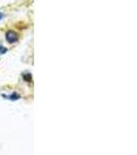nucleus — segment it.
Instances as JSON below:
<instances>
[{
    "label": "nucleus",
    "mask_w": 137,
    "mask_h": 155,
    "mask_svg": "<svg viewBox=\"0 0 137 155\" xmlns=\"http://www.w3.org/2000/svg\"><path fill=\"white\" fill-rule=\"evenodd\" d=\"M2 96H3V98L9 99V101H18V99L21 98V96L18 93H11L9 95H2Z\"/></svg>",
    "instance_id": "nucleus-2"
},
{
    "label": "nucleus",
    "mask_w": 137,
    "mask_h": 155,
    "mask_svg": "<svg viewBox=\"0 0 137 155\" xmlns=\"http://www.w3.org/2000/svg\"><path fill=\"white\" fill-rule=\"evenodd\" d=\"M5 37H6V41H7L8 44H14V42H17V41H18V39H19V35L14 31H12V30H9V31L6 32Z\"/></svg>",
    "instance_id": "nucleus-1"
},
{
    "label": "nucleus",
    "mask_w": 137,
    "mask_h": 155,
    "mask_svg": "<svg viewBox=\"0 0 137 155\" xmlns=\"http://www.w3.org/2000/svg\"><path fill=\"white\" fill-rule=\"evenodd\" d=\"M2 18H3V15H2V12H0V21L2 20Z\"/></svg>",
    "instance_id": "nucleus-5"
},
{
    "label": "nucleus",
    "mask_w": 137,
    "mask_h": 155,
    "mask_svg": "<svg viewBox=\"0 0 137 155\" xmlns=\"http://www.w3.org/2000/svg\"><path fill=\"white\" fill-rule=\"evenodd\" d=\"M23 78H24V80H25L26 82H31V74H24Z\"/></svg>",
    "instance_id": "nucleus-3"
},
{
    "label": "nucleus",
    "mask_w": 137,
    "mask_h": 155,
    "mask_svg": "<svg viewBox=\"0 0 137 155\" xmlns=\"http://www.w3.org/2000/svg\"><path fill=\"white\" fill-rule=\"evenodd\" d=\"M5 52H6V49L4 48V47L0 46V53H1V54H3V53H5Z\"/></svg>",
    "instance_id": "nucleus-4"
}]
</instances>
